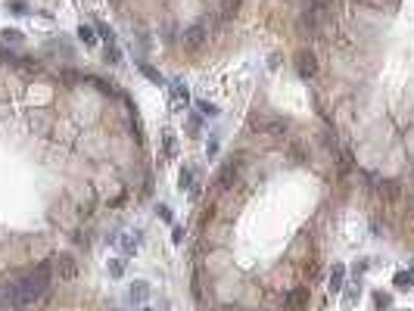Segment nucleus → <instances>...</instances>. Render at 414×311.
<instances>
[{
    "mask_svg": "<svg viewBox=\"0 0 414 311\" xmlns=\"http://www.w3.org/2000/svg\"><path fill=\"white\" fill-rule=\"evenodd\" d=\"M10 283H13V305L16 308H28V305H34L47 293V286H50V264H37L34 271H28V274L16 277Z\"/></svg>",
    "mask_w": 414,
    "mask_h": 311,
    "instance_id": "1",
    "label": "nucleus"
},
{
    "mask_svg": "<svg viewBox=\"0 0 414 311\" xmlns=\"http://www.w3.org/2000/svg\"><path fill=\"white\" fill-rule=\"evenodd\" d=\"M206 37H209V25L206 22H197V25H190V28L184 31V47L187 50H200L206 44Z\"/></svg>",
    "mask_w": 414,
    "mask_h": 311,
    "instance_id": "2",
    "label": "nucleus"
},
{
    "mask_svg": "<svg viewBox=\"0 0 414 311\" xmlns=\"http://www.w3.org/2000/svg\"><path fill=\"white\" fill-rule=\"evenodd\" d=\"M53 268H56L59 280H75V277H78V261H75L69 252H59V255L53 258Z\"/></svg>",
    "mask_w": 414,
    "mask_h": 311,
    "instance_id": "3",
    "label": "nucleus"
},
{
    "mask_svg": "<svg viewBox=\"0 0 414 311\" xmlns=\"http://www.w3.org/2000/svg\"><path fill=\"white\" fill-rule=\"evenodd\" d=\"M306 305H309V286H296V290H290L287 299H284V308H287V311H302Z\"/></svg>",
    "mask_w": 414,
    "mask_h": 311,
    "instance_id": "4",
    "label": "nucleus"
},
{
    "mask_svg": "<svg viewBox=\"0 0 414 311\" xmlns=\"http://www.w3.org/2000/svg\"><path fill=\"white\" fill-rule=\"evenodd\" d=\"M343 290H346V268L333 264V271H330V293H343Z\"/></svg>",
    "mask_w": 414,
    "mask_h": 311,
    "instance_id": "5",
    "label": "nucleus"
},
{
    "mask_svg": "<svg viewBox=\"0 0 414 311\" xmlns=\"http://www.w3.org/2000/svg\"><path fill=\"white\" fill-rule=\"evenodd\" d=\"M315 72H318L315 53H299V75H302V78H312Z\"/></svg>",
    "mask_w": 414,
    "mask_h": 311,
    "instance_id": "6",
    "label": "nucleus"
},
{
    "mask_svg": "<svg viewBox=\"0 0 414 311\" xmlns=\"http://www.w3.org/2000/svg\"><path fill=\"white\" fill-rule=\"evenodd\" d=\"M128 299H131V302H146V299H149V283L134 280V283H131V290H128Z\"/></svg>",
    "mask_w": 414,
    "mask_h": 311,
    "instance_id": "7",
    "label": "nucleus"
},
{
    "mask_svg": "<svg viewBox=\"0 0 414 311\" xmlns=\"http://www.w3.org/2000/svg\"><path fill=\"white\" fill-rule=\"evenodd\" d=\"M377 193L383 199H396L399 196V181H380L377 184Z\"/></svg>",
    "mask_w": 414,
    "mask_h": 311,
    "instance_id": "8",
    "label": "nucleus"
},
{
    "mask_svg": "<svg viewBox=\"0 0 414 311\" xmlns=\"http://www.w3.org/2000/svg\"><path fill=\"white\" fill-rule=\"evenodd\" d=\"M393 283H396V290H411L414 286V271H399V274L393 277Z\"/></svg>",
    "mask_w": 414,
    "mask_h": 311,
    "instance_id": "9",
    "label": "nucleus"
},
{
    "mask_svg": "<svg viewBox=\"0 0 414 311\" xmlns=\"http://www.w3.org/2000/svg\"><path fill=\"white\" fill-rule=\"evenodd\" d=\"M237 168H240V162H237V159H234V162H228V165H224V171H221V177H218V184H221V187H228V184L237 177Z\"/></svg>",
    "mask_w": 414,
    "mask_h": 311,
    "instance_id": "10",
    "label": "nucleus"
},
{
    "mask_svg": "<svg viewBox=\"0 0 414 311\" xmlns=\"http://www.w3.org/2000/svg\"><path fill=\"white\" fill-rule=\"evenodd\" d=\"M119 243H122V249L131 255V252H137V246H140V237H137V233H122V237H119Z\"/></svg>",
    "mask_w": 414,
    "mask_h": 311,
    "instance_id": "11",
    "label": "nucleus"
},
{
    "mask_svg": "<svg viewBox=\"0 0 414 311\" xmlns=\"http://www.w3.org/2000/svg\"><path fill=\"white\" fill-rule=\"evenodd\" d=\"M78 37H81L84 47H94V44H97V31H94L91 25H81V28H78Z\"/></svg>",
    "mask_w": 414,
    "mask_h": 311,
    "instance_id": "12",
    "label": "nucleus"
},
{
    "mask_svg": "<svg viewBox=\"0 0 414 311\" xmlns=\"http://www.w3.org/2000/svg\"><path fill=\"white\" fill-rule=\"evenodd\" d=\"M137 69H140V72H143V75H146V78H149V81H153V84H165V78H162V75H159V72H156L153 65H146V62H140Z\"/></svg>",
    "mask_w": 414,
    "mask_h": 311,
    "instance_id": "13",
    "label": "nucleus"
},
{
    "mask_svg": "<svg viewBox=\"0 0 414 311\" xmlns=\"http://www.w3.org/2000/svg\"><path fill=\"white\" fill-rule=\"evenodd\" d=\"M106 62H109V65H119V62H122V50H119L116 44H106Z\"/></svg>",
    "mask_w": 414,
    "mask_h": 311,
    "instance_id": "14",
    "label": "nucleus"
},
{
    "mask_svg": "<svg viewBox=\"0 0 414 311\" xmlns=\"http://www.w3.org/2000/svg\"><path fill=\"white\" fill-rule=\"evenodd\" d=\"M109 274H112V277H122V274H125V261H119V258L109 261Z\"/></svg>",
    "mask_w": 414,
    "mask_h": 311,
    "instance_id": "15",
    "label": "nucleus"
},
{
    "mask_svg": "<svg viewBox=\"0 0 414 311\" xmlns=\"http://www.w3.org/2000/svg\"><path fill=\"white\" fill-rule=\"evenodd\" d=\"M171 87H175V97H178V100H184V103H187V100H190V94H187V87H184L181 81H175Z\"/></svg>",
    "mask_w": 414,
    "mask_h": 311,
    "instance_id": "16",
    "label": "nucleus"
},
{
    "mask_svg": "<svg viewBox=\"0 0 414 311\" xmlns=\"http://www.w3.org/2000/svg\"><path fill=\"white\" fill-rule=\"evenodd\" d=\"M197 109L206 115V119H212V115H215V106H212V103H206V100H200V103H197Z\"/></svg>",
    "mask_w": 414,
    "mask_h": 311,
    "instance_id": "17",
    "label": "nucleus"
},
{
    "mask_svg": "<svg viewBox=\"0 0 414 311\" xmlns=\"http://www.w3.org/2000/svg\"><path fill=\"white\" fill-rule=\"evenodd\" d=\"M374 305H377L380 311H383V308H389V296H383V293H377V296H374Z\"/></svg>",
    "mask_w": 414,
    "mask_h": 311,
    "instance_id": "18",
    "label": "nucleus"
},
{
    "mask_svg": "<svg viewBox=\"0 0 414 311\" xmlns=\"http://www.w3.org/2000/svg\"><path fill=\"white\" fill-rule=\"evenodd\" d=\"M187 131H190V134L200 131V115H190V119H187Z\"/></svg>",
    "mask_w": 414,
    "mask_h": 311,
    "instance_id": "19",
    "label": "nucleus"
},
{
    "mask_svg": "<svg viewBox=\"0 0 414 311\" xmlns=\"http://www.w3.org/2000/svg\"><path fill=\"white\" fill-rule=\"evenodd\" d=\"M190 181H193V171H190V168H184V171H181V190H184V187H190Z\"/></svg>",
    "mask_w": 414,
    "mask_h": 311,
    "instance_id": "20",
    "label": "nucleus"
},
{
    "mask_svg": "<svg viewBox=\"0 0 414 311\" xmlns=\"http://www.w3.org/2000/svg\"><path fill=\"white\" fill-rule=\"evenodd\" d=\"M10 10H13L16 16H25V4H22V0H10Z\"/></svg>",
    "mask_w": 414,
    "mask_h": 311,
    "instance_id": "21",
    "label": "nucleus"
},
{
    "mask_svg": "<svg viewBox=\"0 0 414 311\" xmlns=\"http://www.w3.org/2000/svg\"><path fill=\"white\" fill-rule=\"evenodd\" d=\"M175 152V134H165V156Z\"/></svg>",
    "mask_w": 414,
    "mask_h": 311,
    "instance_id": "22",
    "label": "nucleus"
},
{
    "mask_svg": "<svg viewBox=\"0 0 414 311\" xmlns=\"http://www.w3.org/2000/svg\"><path fill=\"white\" fill-rule=\"evenodd\" d=\"M156 212H159V218H162V221H171V209H168V206H159Z\"/></svg>",
    "mask_w": 414,
    "mask_h": 311,
    "instance_id": "23",
    "label": "nucleus"
},
{
    "mask_svg": "<svg viewBox=\"0 0 414 311\" xmlns=\"http://www.w3.org/2000/svg\"><path fill=\"white\" fill-rule=\"evenodd\" d=\"M171 240H175V243L184 240V227H175V230H171Z\"/></svg>",
    "mask_w": 414,
    "mask_h": 311,
    "instance_id": "24",
    "label": "nucleus"
},
{
    "mask_svg": "<svg viewBox=\"0 0 414 311\" xmlns=\"http://www.w3.org/2000/svg\"><path fill=\"white\" fill-rule=\"evenodd\" d=\"M4 37H7V41H19L22 34H19V31H4Z\"/></svg>",
    "mask_w": 414,
    "mask_h": 311,
    "instance_id": "25",
    "label": "nucleus"
},
{
    "mask_svg": "<svg viewBox=\"0 0 414 311\" xmlns=\"http://www.w3.org/2000/svg\"><path fill=\"white\" fill-rule=\"evenodd\" d=\"M143 311H153V308H143Z\"/></svg>",
    "mask_w": 414,
    "mask_h": 311,
    "instance_id": "26",
    "label": "nucleus"
}]
</instances>
